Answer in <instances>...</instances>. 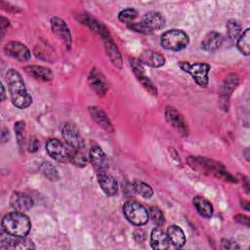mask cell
Here are the masks:
<instances>
[{"label":"cell","mask_w":250,"mask_h":250,"mask_svg":"<svg viewBox=\"0 0 250 250\" xmlns=\"http://www.w3.org/2000/svg\"><path fill=\"white\" fill-rule=\"evenodd\" d=\"M6 82L11 96L12 104L19 108H26L32 104V98L27 93L24 81L15 69H9L6 72Z\"/></svg>","instance_id":"obj_1"},{"label":"cell","mask_w":250,"mask_h":250,"mask_svg":"<svg viewBox=\"0 0 250 250\" xmlns=\"http://www.w3.org/2000/svg\"><path fill=\"white\" fill-rule=\"evenodd\" d=\"M188 163L195 171L213 175L218 179L228 181L230 183L237 182L236 179L226 170L225 166L222 163L215 161L213 159L201 156H190L188 158Z\"/></svg>","instance_id":"obj_2"},{"label":"cell","mask_w":250,"mask_h":250,"mask_svg":"<svg viewBox=\"0 0 250 250\" xmlns=\"http://www.w3.org/2000/svg\"><path fill=\"white\" fill-rule=\"evenodd\" d=\"M1 227L2 231L6 234L24 237L31 229V223L24 213L16 211L3 217Z\"/></svg>","instance_id":"obj_3"},{"label":"cell","mask_w":250,"mask_h":250,"mask_svg":"<svg viewBox=\"0 0 250 250\" xmlns=\"http://www.w3.org/2000/svg\"><path fill=\"white\" fill-rule=\"evenodd\" d=\"M189 43L188 35L182 29H170L160 37L161 46L169 51H181Z\"/></svg>","instance_id":"obj_4"},{"label":"cell","mask_w":250,"mask_h":250,"mask_svg":"<svg viewBox=\"0 0 250 250\" xmlns=\"http://www.w3.org/2000/svg\"><path fill=\"white\" fill-rule=\"evenodd\" d=\"M179 67L188 73L196 84L202 88H206L208 85V73L210 71V65L206 62H179Z\"/></svg>","instance_id":"obj_5"},{"label":"cell","mask_w":250,"mask_h":250,"mask_svg":"<svg viewBox=\"0 0 250 250\" xmlns=\"http://www.w3.org/2000/svg\"><path fill=\"white\" fill-rule=\"evenodd\" d=\"M123 214L132 225L144 226L148 222V211L141 203L133 200L127 201L123 205Z\"/></svg>","instance_id":"obj_6"},{"label":"cell","mask_w":250,"mask_h":250,"mask_svg":"<svg viewBox=\"0 0 250 250\" xmlns=\"http://www.w3.org/2000/svg\"><path fill=\"white\" fill-rule=\"evenodd\" d=\"M62 136L71 149L84 150V141L75 124L71 122L64 123L62 128Z\"/></svg>","instance_id":"obj_7"},{"label":"cell","mask_w":250,"mask_h":250,"mask_svg":"<svg viewBox=\"0 0 250 250\" xmlns=\"http://www.w3.org/2000/svg\"><path fill=\"white\" fill-rule=\"evenodd\" d=\"M47 153L59 162H70V148L58 139H50L46 144Z\"/></svg>","instance_id":"obj_8"},{"label":"cell","mask_w":250,"mask_h":250,"mask_svg":"<svg viewBox=\"0 0 250 250\" xmlns=\"http://www.w3.org/2000/svg\"><path fill=\"white\" fill-rule=\"evenodd\" d=\"M239 83V79L237 74L229 73L225 78L224 82L222 83L221 90H220V106L223 110H228L229 108V101L232 94V92L236 89Z\"/></svg>","instance_id":"obj_9"},{"label":"cell","mask_w":250,"mask_h":250,"mask_svg":"<svg viewBox=\"0 0 250 250\" xmlns=\"http://www.w3.org/2000/svg\"><path fill=\"white\" fill-rule=\"evenodd\" d=\"M165 118L167 122L178 131L179 134L182 136H188V123L185 120V117L180 113L175 107L173 106H167L165 109Z\"/></svg>","instance_id":"obj_10"},{"label":"cell","mask_w":250,"mask_h":250,"mask_svg":"<svg viewBox=\"0 0 250 250\" xmlns=\"http://www.w3.org/2000/svg\"><path fill=\"white\" fill-rule=\"evenodd\" d=\"M50 22H51V28H52L53 33L59 39H61L64 43L67 50H69L71 48L72 38H71L70 30H69L66 22L59 17H53L51 19Z\"/></svg>","instance_id":"obj_11"},{"label":"cell","mask_w":250,"mask_h":250,"mask_svg":"<svg viewBox=\"0 0 250 250\" xmlns=\"http://www.w3.org/2000/svg\"><path fill=\"white\" fill-rule=\"evenodd\" d=\"M89 158L97 175L105 173L108 170V160L104 150L97 145L91 146L89 150Z\"/></svg>","instance_id":"obj_12"},{"label":"cell","mask_w":250,"mask_h":250,"mask_svg":"<svg viewBox=\"0 0 250 250\" xmlns=\"http://www.w3.org/2000/svg\"><path fill=\"white\" fill-rule=\"evenodd\" d=\"M130 64H131V68L132 71L134 72L136 78L138 79V81L143 85V87L151 95L156 96L157 95V89L154 86L153 82L149 79V77L146 74L145 69L142 65V63L140 62L139 60L136 59H131L130 60Z\"/></svg>","instance_id":"obj_13"},{"label":"cell","mask_w":250,"mask_h":250,"mask_svg":"<svg viewBox=\"0 0 250 250\" xmlns=\"http://www.w3.org/2000/svg\"><path fill=\"white\" fill-rule=\"evenodd\" d=\"M88 82L91 88L99 97H104L108 90V83L104 73L97 67H93L88 76Z\"/></svg>","instance_id":"obj_14"},{"label":"cell","mask_w":250,"mask_h":250,"mask_svg":"<svg viewBox=\"0 0 250 250\" xmlns=\"http://www.w3.org/2000/svg\"><path fill=\"white\" fill-rule=\"evenodd\" d=\"M4 52L6 55H8L9 57L19 61V62H27L30 57V51L28 50V48L19 42V41H10L8 42L5 46H4Z\"/></svg>","instance_id":"obj_15"},{"label":"cell","mask_w":250,"mask_h":250,"mask_svg":"<svg viewBox=\"0 0 250 250\" xmlns=\"http://www.w3.org/2000/svg\"><path fill=\"white\" fill-rule=\"evenodd\" d=\"M1 248L2 249H33L34 244L30 239H27L21 236L2 234Z\"/></svg>","instance_id":"obj_16"},{"label":"cell","mask_w":250,"mask_h":250,"mask_svg":"<svg viewBox=\"0 0 250 250\" xmlns=\"http://www.w3.org/2000/svg\"><path fill=\"white\" fill-rule=\"evenodd\" d=\"M33 199L26 193L15 191L12 193L10 198L11 206L18 212H26L33 206Z\"/></svg>","instance_id":"obj_17"},{"label":"cell","mask_w":250,"mask_h":250,"mask_svg":"<svg viewBox=\"0 0 250 250\" xmlns=\"http://www.w3.org/2000/svg\"><path fill=\"white\" fill-rule=\"evenodd\" d=\"M89 113L92 117V119L100 126L102 127L104 130H105L108 133H113L114 132V128L113 125L111 123V121L109 120L108 116L106 115V113L101 109L98 106H89Z\"/></svg>","instance_id":"obj_18"},{"label":"cell","mask_w":250,"mask_h":250,"mask_svg":"<svg viewBox=\"0 0 250 250\" xmlns=\"http://www.w3.org/2000/svg\"><path fill=\"white\" fill-rule=\"evenodd\" d=\"M98 183L100 185L101 189L108 196H114L118 192V184L116 180L109 175L107 172L98 174Z\"/></svg>","instance_id":"obj_19"},{"label":"cell","mask_w":250,"mask_h":250,"mask_svg":"<svg viewBox=\"0 0 250 250\" xmlns=\"http://www.w3.org/2000/svg\"><path fill=\"white\" fill-rule=\"evenodd\" d=\"M142 22L150 30L161 29L165 25V18L162 14L155 11H150L143 16Z\"/></svg>","instance_id":"obj_20"},{"label":"cell","mask_w":250,"mask_h":250,"mask_svg":"<svg viewBox=\"0 0 250 250\" xmlns=\"http://www.w3.org/2000/svg\"><path fill=\"white\" fill-rule=\"evenodd\" d=\"M169 238L160 227L154 228L150 232V246L155 250H165L169 248Z\"/></svg>","instance_id":"obj_21"},{"label":"cell","mask_w":250,"mask_h":250,"mask_svg":"<svg viewBox=\"0 0 250 250\" xmlns=\"http://www.w3.org/2000/svg\"><path fill=\"white\" fill-rule=\"evenodd\" d=\"M223 36L221 33L212 30L209 31L201 42V48L207 52H215L221 48L223 44Z\"/></svg>","instance_id":"obj_22"},{"label":"cell","mask_w":250,"mask_h":250,"mask_svg":"<svg viewBox=\"0 0 250 250\" xmlns=\"http://www.w3.org/2000/svg\"><path fill=\"white\" fill-rule=\"evenodd\" d=\"M25 72L33 77L36 80L39 81H43V82H48L53 80L54 78V74L53 71L46 66H42V65H27L24 67Z\"/></svg>","instance_id":"obj_23"},{"label":"cell","mask_w":250,"mask_h":250,"mask_svg":"<svg viewBox=\"0 0 250 250\" xmlns=\"http://www.w3.org/2000/svg\"><path fill=\"white\" fill-rule=\"evenodd\" d=\"M141 63L151 67H160L165 63V58L162 54L152 51V50H146L144 51L139 58Z\"/></svg>","instance_id":"obj_24"},{"label":"cell","mask_w":250,"mask_h":250,"mask_svg":"<svg viewBox=\"0 0 250 250\" xmlns=\"http://www.w3.org/2000/svg\"><path fill=\"white\" fill-rule=\"evenodd\" d=\"M79 20H80L81 22H83L84 24L88 25L92 30H94L95 32H97V33L103 38V40L110 37V35H109V33H108L106 27H105L103 23L99 22L97 20L93 19L91 16H89V15H87V14L80 15Z\"/></svg>","instance_id":"obj_25"},{"label":"cell","mask_w":250,"mask_h":250,"mask_svg":"<svg viewBox=\"0 0 250 250\" xmlns=\"http://www.w3.org/2000/svg\"><path fill=\"white\" fill-rule=\"evenodd\" d=\"M104 43L105 53H106L108 59L111 61L112 64L117 68H121L122 67L121 54H120L118 48L116 47V45L114 44V42L112 41L111 37L104 39Z\"/></svg>","instance_id":"obj_26"},{"label":"cell","mask_w":250,"mask_h":250,"mask_svg":"<svg viewBox=\"0 0 250 250\" xmlns=\"http://www.w3.org/2000/svg\"><path fill=\"white\" fill-rule=\"evenodd\" d=\"M166 233L169 238V241L175 247L181 248L186 244V235H185L183 229L179 226L172 225V226L168 227Z\"/></svg>","instance_id":"obj_27"},{"label":"cell","mask_w":250,"mask_h":250,"mask_svg":"<svg viewBox=\"0 0 250 250\" xmlns=\"http://www.w3.org/2000/svg\"><path fill=\"white\" fill-rule=\"evenodd\" d=\"M193 206L196 209L197 213L206 219H209L213 216V212H214V208L213 205L205 198L201 197V196H195L192 200Z\"/></svg>","instance_id":"obj_28"},{"label":"cell","mask_w":250,"mask_h":250,"mask_svg":"<svg viewBox=\"0 0 250 250\" xmlns=\"http://www.w3.org/2000/svg\"><path fill=\"white\" fill-rule=\"evenodd\" d=\"M249 38H250V29L247 28L245 29L240 36L237 39V49L240 51V53L244 56H249L250 54V43H249Z\"/></svg>","instance_id":"obj_29"},{"label":"cell","mask_w":250,"mask_h":250,"mask_svg":"<svg viewBox=\"0 0 250 250\" xmlns=\"http://www.w3.org/2000/svg\"><path fill=\"white\" fill-rule=\"evenodd\" d=\"M132 187H133V189L138 194L143 196L144 198H150L152 196V194H153L152 188L149 185H147L146 183L143 182V181L135 180L133 182V184H132Z\"/></svg>","instance_id":"obj_30"},{"label":"cell","mask_w":250,"mask_h":250,"mask_svg":"<svg viewBox=\"0 0 250 250\" xmlns=\"http://www.w3.org/2000/svg\"><path fill=\"white\" fill-rule=\"evenodd\" d=\"M226 28H227L228 36L231 40L237 39L240 36V34L242 33V26H241L240 22L234 19H230L228 21Z\"/></svg>","instance_id":"obj_31"},{"label":"cell","mask_w":250,"mask_h":250,"mask_svg":"<svg viewBox=\"0 0 250 250\" xmlns=\"http://www.w3.org/2000/svg\"><path fill=\"white\" fill-rule=\"evenodd\" d=\"M40 171L47 179H49L52 182H56L60 178L57 168L50 162H44L43 164H41Z\"/></svg>","instance_id":"obj_32"},{"label":"cell","mask_w":250,"mask_h":250,"mask_svg":"<svg viewBox=\"0 0 250 250\" xmlns=\"http://www.w3.org/2000/svg\"><path fill=\"white\" fill-rule=\"evenodd\" d=\"M70 162L77 167L86 166L87 156L85 155L84 150H75L70 148Z\"/></svg>","instance_id":"obj_33"},{"label":"cell","mask_w":250,"mask_h":250,"mask_svg":"<svg viewBox=\"0 0 250 250\" xmlns=\"http://www.w3.org/2000/svg\"><path fill=\"white\" fill-rule=\"evenodd\" d=\"M14 130L16 133L18 146L21 149L23 147L24 141H25V123L23 121L16 122L14 126Z\"/></svg>","instance_id":"obj_34"},{"label":"cell","mask_w":250,"mask_h":250,"mask_svg":"<svg viewBox=\"0 0 250 250\" xmlns=\"http://www.w3.org/2000/svg\"><path fill=\"white\" fill-rule=\"evenodd\" d=\"M149 216L152 223L157 227H162L165 223V217L163 212L156 206H151L149 208Z\"/></svg>","instance_id":"obj_35"},{"label":"cell","mask_w":250,"mask_h":250,"mask_svg":"<svg viewBox=\"0 0 250 250\" xmlns=\"http://www.w3.org/2000/svg\"><path fill=\"white\" fill-rule=\"evenodd\" d=\"M138 17V11L134 8H128L125 10H122L118 14V20L125 23H130L132 21H134Z\"/></svg>","instance_id":"obj_36"},{"label":"cell","mask_w":250,"mask_h":250,"mask_svg":"<svg viewBox=\"0 0 250 250\" xmlns=\"http://www.w3.org/2000/svg\"><path fill=\"white\" fill-rule=\"evenodd\" d=\"M127 26L131 30L142 33V34H151L152 33V31H150L142 21L141 22H130L127 24Z\"/></svg>","instance_id":"obj_37"},{"label":"cell","mask_w":250,"mask_h":250,"mask_svg":"<svg viewBox=\"0 0 250 250\" xmlns=\"http://www.w3.org/2000/svg\"><path fill=\"white\" fill-rule=\"evenodd\" d=\"M40 147V143L39 140L35 136H31L28 139L27 143V150L29 152H36Z\"/></svg>","instance_id":"obj_38"},{"label":"cell","mask_w":250,"mask_h":250,"mask_svg":"<svg viewBox=\"0 0 250 250\" xmlns=\"http://www.w3.org/2000/svg\"><path fill=\"white\" fill-rule=\"evenodd\" d=\"M221 248L228 249V250H233V249H239L240 246L235 241L223 238L221 241Z\"/></svg>","instance_id":"obj_39"},{"label":"cell","mask_w":250,"mask_h":250,"mask_svg":"<svg viewBox=\"0 0 250 250\" xmlns=\"http://www.w3.org/2000/svg\"><path fill=\"white\" fill-rule=\"evenodd\" d=\"M234 220L239 223V224H242L246 227H249V217L245 216V215H242V214H237L234 216Z\"/></svg>","instance_id":"obj_40"},{"label":"cell","mask_w":250,"mask_h":250,"mask_svg":"<svg viewBox=\"0 0 250 250\" xmlns=\"http://www.w3.org/2000/svg\"><path fill=\"white\" fill-rule=\"evenodd\" d=\"M9 24H10L9 20L2 16V17H1V21H0V27H1V33H2L1 37H3V36H4L5 30H6V28L9 26Z\"/></svg>","instance_id":"obj_41"},{"label":"cell","mask_w":250,"mask_h":250,"mask_svg":"<svg viewBox=\"0 0 250 250\" xmlns=\"http://www.w3.org/2000/svg\"><path fill=\"white\" fill-rule=\"evenodd\" d=\"M241 203H242L241 205H244V209H245L246 211H249V203H248V201H246V200L242 199Z\"/></svg>","instance_id":"obj_42"},{"label":"cell","mask_w":250,"mask_h":250,"mask_svg":"<svg viewBox=\"0 0 250 250\" xmlns=\"http://www.w3.org/2000/svg\"><path fill=\"white\" fill-rule=\"evenodd\" d=\"M1 90H2V94H1V101H4L5 100V97H6V94H5V88H4V85L1 86Z\"/></svg>","instance_id":"obj_43"}]
</instances>
